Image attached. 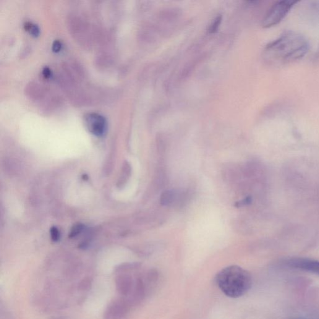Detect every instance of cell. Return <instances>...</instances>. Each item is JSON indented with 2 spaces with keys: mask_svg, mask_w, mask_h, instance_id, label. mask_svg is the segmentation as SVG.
Wrapping results in <instances>:
<instances>
[{
  "mask_svg": "<svg viewBox=\"0 0 319 319\" xmlns=\"http://www.w3.org/2000/svg\"><path fill=\"white\" fill-rule=\"evenodd\" d=\"M308 49L309 45L304 36L287 31L266 46L264 56L268 63L279 66L302 59Z\"/></svg>",
  "mask_w": 319,
  "mask_h": 319,
  "instance_id": "cell-1",
  "label": "cell"
},
{
  "mask_svg": "<svg viewBox=\"0 0 319 319\" xmlns=\"http://www.w3.org/2000/svg\"><path fill=\"white\" fill-rule=\"evenodd\" d=\"M216 282L221 291L232 299L247 294L253 283L249 272L236 265L227 266L219 271Z\"/></svg>",
  "mask_w": 319,
  "mask_h": 319,
  "instance_id": "cell-2",
  "label": "cell"
},
{
  "mask_svg": "<svg viewBox=\"0 0 319 319\" xmlns=\"http://www.w3.org/2000/svg\"><path fill=\"white\" fill-rule=\"evenodd\" d=\"M298 2L284 0L276 2L268 10L263 20V28H269L278 25L291 11Z\"/></svg>",
  "mask_w": 319,
  "mask_h": 319,
  "instance_id": "cell-3",
  "label": "cell"
},
{
  "mask_svg": "<svg viewBox=\"0 0 319 319\" xmlns=\"http://www.w3.org/2000/svg\"><path fill=\"white\" fill-rule=\"evenodd\" d=\"M284 265L288 268L309 272L319 276V261L307 258H292L285 261Z\"/></svg>",
  "mask_w": 319,
  "mask_h": 319,
  "instance_id": "cell-4",
  "label": "cell"
},
{
  "mask_svg": "<svg viewBox=\"0 0 319 319\" xmlns=\"http://www.w3.org/2000/svg\"><path fill=\"white\" fill-rule=\"evenodd\" d=\"M85 122L89 130L96 136H103L105 134L107 129V123L105 117L96 113H90L86 115Z\"/></svg>",
  "mask_w": 319,
  "mask_h": 319,
  "instance_id": "cell-5",
  "label": "cell"
},
{
  "mask_svg": "<svg viewBox=\"0 0 319 319\" xmlns=\"http://www.w3.org/2000/svg\"><path fill=\"white\" fill-rule=\"evenodd\" d=\"M127 304L122 300H114L110 303L104 312V319H121L127 312Z\"/></svg>",
  "mask_w": 319,
  "mask_h": 319,
  "instance_id": "cell-6",
  "label": "cell"
},
{
  "mask_svg": "<svg viewBox=\"0 0 319 319\" xmlns=\"http://www.w3.org/2000/svg\"><path fill=\"white\" fill-rule=\"evenodd\" d=\"M117 291L124 296L130 295L135 288V284L131 276L127 274H120L115 280Z\"/></svg>",
  "mask_w": 319,
  "mask_h": 319,
  "instance_id": "cell-7",
  "label": "cell"
},
{
  "mask_svg": "<svg viewBox=\"0 0 319 319\" xmlns=\"http://www.w3.org/2000/svg\"><path fill=\"white\" fill-rule=\"evenodd\" d=\"M181 195L174 190L164 191L161 196V204L164 206H171L177 204L180 200Z\"/></svg>",
  "mask_w": 319,
  "mask_h": 319,
  "instance_id": "cell-8",
  "label": "cell"
},
{
  "mask_svg": "<svg viewBox=\"0 0 319 319\" xmlns=\"http://www.w3.org/2000/svg\"><path fill=\"white\" fill-rule=\"evenodd\" d=\"M25 29L28 31L31 35L34 36H38L40 34V29L37 25L33 24L30 22L26 23L25 24Z\"/></svg>",
  "mask_w": 319,
  "mask_h": 319,
  "instance_id": "cell-9",
  "label": "cell"
},
{
  "mask_svg": "<svg viewBox=\"0 0 319 319\" xmlns=\"http://www.w3.org/2000/svg\"><path fill=\"white\" fill-rule=\"evenodd\" d=\"M221 15H219L218 17H217L214 20L213 22L211 23L210 28H209V33L213 34L217 32V31L218 30L219 26L221 25Z\"/></svg>",
  "mask_w": 319,
  "mask_h": 319,
  "instance_id": "cell-10",
  "label": "cell"
},
{
  "mask_svg": "<svg viewBox=\"0 0 319 319\" xmlns=\"http://www.w3.org/2000/svg\"><path fill=\"white\" fill-rule=\"evenodd\" d=\"M91 285V279L90 278H86L84 279L83 281H81L79 284V289L81 291H86L90 289Z\"/></svg>",
  "mask_w": 319,
  "mask_h": 319,
  "instance_id": "cell-11",
  "label": "cell"
},
{
  "mask_svg": "<svg viewBox=\"0 0 319 319\" xmlns=\"http://www.w3.org/2000/svg\"><path fill=\"white\" fill-rule=\"evenodd\" d=\"M51 238L54 242H57L60 238V232L56 227H53L51 229Z\"/></svg>",
  "mask_w": 319,
  "mask_h": 319,
  "instance_id": "cell-12",
  "label": "cell"
},
{
  "mask_svg": "<svg viewBox=\"0 0 319 319\" xmlns=\"http://www.w3.org/2000/svg\"><path fill=\"white\" fill-rule=\"evenodd\" d=\"M83 226L79 224V225H76L74 227V228L72 229L71 233H70V236L74 237L77 236V234H79L81 231H83Z\"/></svg>",
  "mask_w": 319,
  "mask_h": 319,
  "instance_id": "cell-13",
  "label": "cell"
},
{
  "mask_svg": "<svg viewBox=\"0 0 319 319\" xmlns=\"http://www.w3.org/2000/svg\"><path fill=\"white\" fill-rule=\"evenodd\" d=\"M62 48V44L61 42L59 41H55L53 44V51L55 52V53H57L60 50H61Z\"/></svg>",
  "mask_w": 319,
  "mask_h": 319,
  "instance_id": "cell-14",
  "label": "cell"
},
{
  "mask_svg": "<svg viewBox=\"0 0 319 319\" xmlns=\"http://www.w3.org/2000/svg\"><path fill=\"white\" fill-rule=\"evenodd\" d=\"M250 202H251V199L249 197H248L245 198L244 200L236 202V204H235V206H237V207H240V206H242V205H248V204L250 203Z\"/></svg>",
  "mask_w": 319,
  "mask_h": 319,
  "instance_id": "cell-15",
  "label": "cell"
},
{
  "mask_svg": "<svg viewBox=\"0 0 319 319\" xmlns=\"http://www.w3.org/2000/svg\"><path fill=\"white\" fill-rule=\"evenodd\" d=\"M43 74L44 77L50 78L52 75L51 70L48 67H45L43 70Z\"/></svg>",
  "mask_w": 319,
  "mask_h": 319,
  "instance_id": "cell-16",
  "label": "cell"
},
{
  "mask_svg": "<svg viewBox=\"0 0 319 319\" xmlns=\"http://www.w3.org/2000/svg\"><path fill=\"white\" fill-rule=\"evenodd\" d=\"M51 319H65V318H62V317H53Z\"/></svg>",
  "mask_w": 319,
  "mask_h": 319,
  "instance_id": "cell-17",
  "label": "cell"
}]
</instances>
